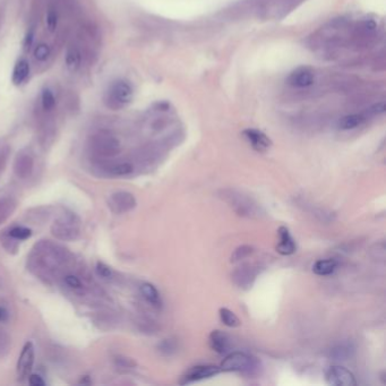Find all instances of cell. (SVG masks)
Returning a JSON list of instances; mask_svg holds the SVG:
<instances>
[{
    "label": "cell",
    "instance_id": "6da1fadb",
    "mask_svg": "<svg viewBox=\"0 0 386 386\" xmlns=\"http://www.w3.org/2000/svg\"><path fill=\"white\" fill-rule=\"evenodd\" d=\"M257 368V359L245 353H240V351L229 354L220 366L221 371H232V373L242 374H253Z\"/></svg>",
    "mask_w": 386,
    "mask_h": 386
},
{
    "label": "cell",
    "instance_id": "7a4b0ae2",
    "mask_svg": "<svg viewBox=\"0 0 386 386\" xmlns=\"http://www.w3.org/2000/svg\"><path fill=\"white\" fill-rule=\"evenodd\" d=\"M325 380L329 385L333 386H356L357 380L355 375L343 366L334 365L326 370Z\"/></svg>",
    "mask_w": 386,
    "mask_h": 386
},
{
    "label": "cell",
    "instance_id": "3957f363",
    "mask_svg": "<svg viewBox=\"0 0 386 386\" xmlns=\"http://www.w3.org/2000/svg\"><path fill=\"white\" fill-rule=\"evenodd\" d=\"M221 373L220 367L213 365H199L195 366L186 371V374L183 376V379L180 380V384H192L195 382H199V380H204L207 378L214 377V376L219 375Z\"/></svg>",
    "mask_w": 386,
    "mask_h": 386
},
{
    "label": "cell",
    "instance_id": "277c9868",
    "mask_svg": "<svg viewBox=\"0 0 386 386\" xmlns=\"http://www.w3.org/2000/svg\"><path fill=\"white\" fill-rule=\"evenodd\" d=\"M134 92L129 83L125 81H117L111 85L109 91V99L117 107L129 104L133 100Z\"/></svg>",
    "mask_w": 386,
    "mask_h": 386
},
{
    "label": "cell",
    "instance_id": "5b68a950",
    "mask_svg": "<svg viewBox=\"0 0 386 386\" xmlns=\"http://www.w3.org/2000/svg\"><path fill=\"white\" fill-rule=\"evenodd\" d=\"M231 201H229V203L231 204V206L234 208L239 216H243V217H253V216H258V208L256 206V204H254L252 202V199L247 198L243 195H234L233 192H231L230 195H226Z\"/></svg>",
    "mask_w": 386,
    "mask_h": 386
},
{
    "label": "cell",
    "instance_id": "8992f818",
    "mask_svg": "<svg viewBox=\"0 0 386 386\" xmlns=\"http://www.w3.org/2000/svg\"><path fill=\"white\" fill-rule=\"evenodd\" d=\"M34 363V348L31 342H27L24 345L22 354L18 358L17 363V375L18 379H25L27 375L31 373L32 366Z\"/></svg>",
    "mask_w": 386,
    "mask_h": 386
},
{
    "label": "cell",
    "instance_id": "52a82bcc",
    "mask_svg": "<svg viewBox=\"0 0 386 386\" xmlns=\"http://www.w3.org/2000/svg\"><path fill=\"white\" fill-rule=\"evenodd\" d=\"M242 135L249 142V144L253 146V149L258 151V152H265L272 145V141L268 138V136L258 129H245L242 131Z\"/></svg>",
    "mask_w": 386,
    "mask_h": 386
},
{
    "label": "cell",
    "instance_id": "ba28073f",
    "mask_svg": "<svg viewBox=\"0 0 386 386\" xmlns=\"http://www.w3.org/2000/svg\"><path fill=\"white\" fill-rule=\"evenodd\" d=\"M277 233H278V238H280V241H278V243L276 245V252L285 256L292 255V254L296 252L297 245H296L295 239L291 236L289 229L285 226H282L278 228Z\"/></svg>",
    "mask_w": 386,
    "mask_h": 386
},
{
    "label": "cell",
    "instance_id": "9c48e42d",
    "mask_svg": "<svg viewBox=\"0 0 386 386\" xmlns=\"http://www.w3.org/2000/svg\"><path fill=\"white\" fill-rule=\"evenodd\" d=\"M208 344L214 353L218 355H226L230 350V339L220 330H214L208 336Z\"/></svg>",
    "mask_w": 386,
    "mask_h": 386
},
{
    "label": "cell",
    "instance_id": "30bf717a",
    "mask_svg": "<svg viewBox=\"0 0 386 386\" xmlns=\"http://www.w3.org/2000/svg\"><path fill=\"white\" fill-rule=\"evenodd\" d=\"M289 84L298 87V89H304L314 84L315 74L308 68H299V69L291 73V75L288 78Z\"/></svg>",
    "mask_w": 386,
    "mask_h": 386
},
{
    "label": "cell",
    "instance_id": "8fae6325",
    "mask_svg": "<svg viewBox=\"0 0 386 386\" xmlns=\"http://www.w3.org/2000/svg\"><path fill=\"white\" fill-rule=\"evenodd\" d=\"M136 205V201L134 196L129 193L119 192L116 193L111 196L110 206L116 209V212H127L129 209L134 208Z\"/></svg>",
    "mask_w": 386,
    "mask_h": 386
},
{
    "label": "cell",
    "instance_id": "7c38bea8",
    "mask_svg": "<svg viewBox=\"0 0 386 386\" xmlns=\"http://www.w3.org/2000/svg\"><path fill=\"white\" fill-rule=\"evenodd\" d=\"M338 265H339L338 261L333 260V258L319 260L314 263V265H312V272H314L316 275H320V276L331 275L336 271Z\"/></svg>",
    "mask_w": 386,
    "mask_h": 386
},
{
    "label": "cell",
    "instance_id": "4fadbf2b",
    "mask_svg": "<svg viewBox=\"0 0 386 386\" xmlns=\"http://www.w3.org/2000/svg\"><path fill=\"white\" fill-rule=\"evenodd\" d=\"M255 270L251 265H246L239 268V270L234 273V280H236L237 285L240 287H249L252 286L253 280H255L256 273L254 272Z\"/></svg>",
    "mask_w": 386,
    "mask_h": 386
},
{
    "label": "cell",
    "instance_id": "5bb4252c",
    "mask_svg": "<svg viewBox=\"0 0 386 386\" xmlns=\"http://www.w3.org/2000/svg\"><path fill=\"white\" fill-rule=\"evenodd\" d=\"M365 121H366V116L364 115H359V114L348 115V116H344L343 118H341V120L339 121V128L342 130H350L361 126Z\"/></svg>",
    "mask_w": 386,
    "mask_h": 386
},
{
    "label": "cell",
    "instance_id": "9a60e30c",
    "mask_svg": "<svg viewBox=\"0 0 386 386\" xmlns=\"http://www.w3.org/2000/svg\"><path fill=\"white\" fill-rule=\"evenodd\" d=\"M28 72H30V66H28V62L25 59L17 61L15 67H14L12 76V81L14 84L21 85L28 76Z\"/></svg>",
    "mask_w": 386,
    "mask_h": 386
},
{
    "label": "cell",
    "instance_id": "2e32d148",
    "mask_svg": "<svg viewBox=\"0 0 386 386\" xmlns=\"http://www.w3.org/2000/svg\"><path fill=\"white\" fill-rule=\"evenodd\" d=\"M141 292L151 305L160 307L161 304H162L159 291L156 290V288L153 285H151V283H143V285L141 286Z\"/></svg>",
    "mask_w": 386,
    "mask_h": 386
},
{
    "label": "cell",
    "instance_id": "e0dca14e",
    "mask_svg": "<svg viewBox=\"0 0 386 386\" xmlns=\"http://www.w3.org/2000/svg\"><path fill=\"white\" fill-rule=\"evenodd\" d=\"M354 353H355V348L353 346V344L342 343L334 346V348L331 350V357L334 360H348L349 358L353 357Z\"/></svg>",
    "mask_w": 386,
    "mask_h": 386
},
{
    "label": "cell",
    "instance_id": "ac0fdd59",
    "mask_svg": "<svg viewBox=\"0 0 386 386\" xmlns=\"http://www.w3.org/2000/svg\"><path fill=\"white\" fill-rule=\"evenodd\" d=\"M81 53L76 48H69L66 53V66L71 73H75L81 66Z\"/></svg>",
    "mask_w": 386,
    "mask_h": 386
},
{
    "label": "cell",
    "instance_id": "d6986e66",
    "mask_svg": "<svg viewBox=\"0 0 386 386\" xmlns=\"http://www.w3.org/2000/svg\"><path fill=\"white\" fill-rule=\"evenodd\" d=\"M219 315H220V320H221L222 323L228 327H238V326H240V324H241L240 320L238 319L236 314H234V312L231 311L230 309L226 308V307H222V308H220Z\"/></svg>",
    "mask_w": 386,
    "mask_h": 386
},
{
    "label": "cell",
    "instance_id": "ffe728a7",
    "mask_svg": "<svg viewBox=\"0 0 386 386\" xmlns=\"http://www.w3.org/2000/svg\"><path fill=\"white\" fill-rule=\"evenodd\" d=\"M97 150L103 154H114L118 151V143L117 141L111 137H101V139L97 142Z\"/></svg>",
    "mask_w": 386,
    "mask_h": 386
},
{
    "label": "cell",
    "instance_id": "44dd1931",
    "mask_svg": "<svg viewBox=\"0 0 386 386\" xmlns=\"http://www.w3.org/2000/svg\"><path fill=\"white\" fill-rule=\"evenodd\" d=\"M254 252V248L252 246H248V245H242L240 247H238L236 251L233 252L232 256H231V262L232 263H236L238 261H241V260H245V258H247L249 255H252Z\"/></svg>",
    "mask_w": 386,
    "mask_h": 386
},
{
    "label": "cell",
    "instance_id": "7402d4cb",
    "mask_svg": "<svg viewBox=\"0 0 386 386\" xmlns=\"http://www.w3.org/2000/svg\"><path fill=\"white\" fill-rule=\"evenodd\" d=\"M109 172L114 176H127L133 172V165L130 163H120L110 168Z\"/></svg>",
    "mask_w": 386,
    "mask_h": 386
},
{
    "label": "cell",
    "instance_id": "603a6c76",
    "mask_svg": "<svg viewBox=\"0 0 386 386\" xmlns=\"http://www.w3.org/2000/svg\"><path fill=\"white\" fill-rule=\"evenodd\" d=\"M55 96L51 93L50 90H43L42 92V107L46 111H50L53 107H55Z\"/></svg>",
    "mask_w": 386,
    "mask_h": 386
},
{
    "label": "cell",
    "instance_id": "cb8c5ba5",
    "mask_svg": "<svg viewBox=\"0 0 386 386\" xmlns=\"http://www.w3.org/2000/svg\"><path fill=\"white\" fill-rule=\"evenodd\" d=\"M9 234H11V237L15 238V239H18V240H25V239L31 237L32 231L30 230V229H27V228L16 227V228L12 229L11 232H9Z\"/></svg>",
    "mask_w": 386,
    "mask_h": 386
},
{
    "label": "cell",
    "instance_id": "d4e9b609",
    "mask_svg": "<svg viewBox=\"0 0 386 386\" xmlns=\"http://www.w3.org/2000/svg\"><path fill=\"white\" fill-rule=\"evenodd\" d=\"M49 55H50V49H49V47L45 45V43L39 45L36 48V50H34V57H36V59L39 61L46 60Z\"/></svg>",
    "mask_w": 386,
    "mask_h": 386
},
{
    "label": "cell",
    "instance_id": "484cf974",
    "mask_svg": "<svg viewBox=\"0 0 386 386\" xmlns=\"http://www.w3.org/2000/svg\"><path fill=\"white\" fill-rule=\"evenodd\" d=\"M58 24V17L55 11H49L48 15H47V26L49 28V31L53 32L56 30Z\"/></svg>",
    "mask_w": 386,
    "mask_h": 386
},
{
    "label": "cell",
    "instance_id": "4316f807",
    "mask_svg": "<svg viewBox=\"0 0 386 386\" xmlns=\"http://www.w3.org/2000/svg\"><path fill=\"white\" fill-rule=\"evenodd\" d=\"M160 349H161V353L170 355V354H172V353H174L176 350H177V345H176L174 342H172L171 340H165L162 342V344H161Z\"/></svg>",
    "mask_w": 386,
    "mask_h": 386
},
{
    "label": "cell",
    "instance_id": "83f0119b",
    "mask_svg": "<svg viewBox=\"0 0 386 386\" xmlns=\"http://www.w3.org/2000/svg\"><path fill=\"white\" fill-rule=\"evenodd\" d=\"M96 272L97 274L102 277H110L112 275V272L109 266H107L106 264L99 262L96 264Z\"/></svg>",
    "mask_w": 386,
    "mask_h": 386
},
{
    "label": "cell",
    "instance_id": "f1b7e54d",
    "mask_svg": "<svg viewBox=\"0 0 386 386\" xmlns=\"http://www.w3.org/2000/svg\"><path fill=\"white\" fill-rule=\"evenodd\" d=\"M385 109H386V107H385L384 102H378V103H376L373 107H370L367 112L371 116H378V115L384 114Z\"/></svg>",
    "mask_w": 386,
    "mask_h": 386
},
{
    "label": "cell",
    "instance_id": "f546056e",
    "mask_svg": "<svg viewBox=\"0 0 386 386\" xmlns=\"http://www.w3.org/2000/svg\"><path fill=\"white\" fill-rule=\"evenodd\" d=\"M65 282H66V285L68 287L75 288V289H80V288L82 287L81 281L78 280V277H76L74 275H68V276H66L65 277Z\"/></svg>",
    "mask_w": 386,
    "mask_h": 386
},
{
    "label": "cell",
    "instance_id": "4dcf8cb0",
    "mask_svg": "<svg viewBox=\"0 0 386 386\" xmlns=\"http://www.w3.org/2000/svg\"><path fill=\"white\" fill-rule=\"evenodd\" d=\"M28 383H30L32 386H45L46 385L45 380H43L41 376H39V375H31L30 378H28Z\"/></svg>",
    "mask_w": 386,
    "mask_h": 386
},
{
    "label": "cell",
    "instance_id": "1f68e13d",
    "mask_svg": "<svg viewBox=\"0 0 386 386\" xmlns=\"http://www.w3.org/2000/svg\"><path fill=\"white\" fill-rule=\"evenodd\" d=\"M8 319V311L3 308V307H0V322H5L7 321Z\"/></svg>",
    "mask_w": 386,
    "mask_h": 386
},
{
    "label": "cell",
    "instance_id": "d6a6232c",
    "mask_svg": "<svg viewBox=\"0 0 386 386\" xmlns=\"http://www.w3.org/2000/svg\"><path fill=\"white\" fill-rule=\"evenodd\" d=\"M32 41H33V33H28L26 36V39H25V48H30V46L32 45Z\"/></svg>",
    "mask_w": 386,
    "mask_h": 386
}]
</instances>
